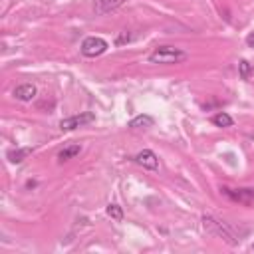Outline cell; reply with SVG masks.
Returning <instances> with one entry per match:
<instances>
[{"label": "cell", "instance_id": "4", "mask_svg": "<svg viewBox=\"0 0 254 254\" xmlns=\"http://www.w3.org/2000/svg\"><path fill=\"white\" fill-rule=\"evenodd\" d=\"M93 119H95L93 113L83 111V113H79V115H71V117L62 119V121H60V129H62V131H73V129H77V127H81V125H85V123H91Z\"/></svg>", "mask_w": 254, "mask_h": 254}, {"label": "cell", "instance_id": "10", "mask_svg": "<svg viewBox=\"0 0 254 254\" xmlns=\"http://www.w3.org/2000/svg\"><path fill=\"white\" fill-rule=\"evenodd\" d=\"M30 153H32L30 147H24V149H10V151L6 153V157H8L10 163H16V165H18V163H22Z\"/></svg>", "mask_w": 254, "mask_h": 254}, {"label": "cell", "instance_id": "11", "mask_svg": "<svg viewBox=\"0 0 254 254\" xmlns=\"http://www.w3.org/2000/svg\"><path fill=\"white\" fill-rule=\"evenodd\" d=\"M153 123H155V119L151 115H137L129 121V127L131 129H141V127H153Z\"/></svg>", "mask_w": 254, "mask_h": 254}, {"label": "cell", "instance_id": "3", "mask_svg": "<svg viewBox=\"0 0 254 254\" xmlns=\"http://www.w3.org/2000/svg\"><path fill=\"white\" fill-rule=\"evenodd\" d=\"M79 50H81V54L85 58H97L107 50V42L103 38H99V36H89V38H85L81 42Z\"/></svg>", "mask_w": 254, "mask_h": 254}, {"label": "cell", "instance_id": "2", "mask_svg": "<svg viewBox=\"0 0 254 254\" xmlns=\"http://www.w3.org/2000/svg\"><path fill=\"white\" fill-rule=\"evenodd\" d=\"M202 226H204V230L222 236V238H224L226 242H230V244H238V242H240V238L234 234L232 226H228L224 220H218V218H214V216H210V214H204V216H202Z\"/></svg>", "mask_w": 254, "mask_h": 254}, {"label": "cell", "instance_id": "14", "mask_svg": "<svg viewBox=\"0 0 254 254\" xmlns=\"http://www.w3.org/2000/svg\"><path fill=\"white\" fill-rule=\"evenodd\" d=\"M105 212H107V216H111L113 220H121V218H123V210H121L119 204H107Z\"/></svg>", "mask_w": 254, "mask_h": 254}, {"label": "cell", "instance_id": "9", "mask_svg": "<svg viewBox=\"0 0 254 254\" xmlns=\"http://www.w3.org/2000/svg\"><path fill=\"white\" fill-rule=\"evenodd\" d=\"M81 153V147L79 145H75V143H71V145H65L60 153H58V161L60 163H64V161H69V159H73V157H77Z\"/></svg>", "mask_w": 254, "mask_h": 254}, {"label": "cell", "instance_id": "7", "mask_svg": "<svg viewBox=\"0 0 254 254\" xmlns=\"http://www.w3.org/2000/svg\"><path fill=\"white\" fill-rule=\"evenodd\" d=\"M14 97L18 99V101H32L34 97H36V93H38V89H36V85L34 83H22V85H18V87H14Z\"/></svg>", "mask_w": 254, "mask_h": 254}, {"label": "cell", "instance_id": "12", "mask_svg": "<svg viewBox=\"0 0 254 254\" xmlns=\"http://www.w3.org/2000/svg\"><path fill=\"white\" fill-rule=\"evenodd\" d=\"M212 123L216 125V127H232V117L228 115V113H224V111H218L214 117H212Z\"/></svg>", "mask_w": 254, "mask_h": 254}, {"label": "cell", "instance_id": "8", "mask_svg": "<svg viewBox=\"0 0 254 254\" xmlns=\"http://www.w3.org/2000/svg\"><path fill=\"white\" fill-rule=\"evenodd\" d=\"M123 2H125V0H95L93 10H95V14L103 16V14H109V12L117 10V8H119Z\"/></svg>", "mask_w": 254, "mask_h": 254}, {"label": "cell", "instance_id": "6", "mask_svg": "<svg viewBox=\"0 0 254 254\" xmlns=\"http://www.w3.org/2000/svg\"><path fill=\"white\" fill-rule=\"evenodd\" d=\"M135 163L143 169H149V171H157L159 169V157L151 151V149H143L135 155Z\"/></svg>", "mask_w": 254, "mask_h": 254}, {"label": "cell", "instance_id": "1", "mask_svg": "<svg viewBox=\"0 0 254 254\" xmlns=\"http://www.w3.org/2000/svg\"><path fill=\"white\" fill-rule=\"evenodd\" d=\"M187 60V52H183L181 48H175V46H159L155 48L151 54H149V62L151 64H179Z\"/></svg>", "mask_w": 254, "mask_h": 254}, {"label": "cell", "instance_id": "5", "mask_svg": "<svg viewBox=\"0 0 254 254\" xmlns=\"http://www.w3.org/2000/svg\"><path fill=\"white\" fill-rule=\"evenodd\" d=\"M220 192L224 196H228L230 200H236V202H242V204H252L254 202V189H228V187H222Z\"/></svg>", "mask_w": 254, "mask_h": 254}, {"label": "cell", "instance_id": "16", "mask_svg": "<svg viewBox=\"0 0 254 254\" xmlns=\"http://www.w3.org/2000/svg\"><path fill=\"white\" fill-rule=\"evenodd\" d=\"M246 44H248V46H250V48H254V32H252V34H248V36H246Z\"/></svg>", "mask_w": 254, "mask_h": 254}, {"label": "cell", "instance_id": "17", "mask_svg": "<svg viewBox=\"0 0 254 254\" xmlns=\"http://www.w3.org/2000/svg\"><path fill=\"white\" fill-rule=\"evenodd\" d=\"M252 248H254V244H252Z\"/></svg>", "mask_w": 254, "mask_h": 254}, {"label": "cell", "instance_id": "13", "mask_svg": "<svg viewBox=\"0 0 254 254\" xmlns=\"http://www.w3.org/2000/svg\"><path fill=\"white\" fill-rule=\"evenodd\" d=\"M238 71H240V77L242 79H250V75H254V67L250 65L248 60H240L238 62Z\"/></svg>", "mask_w": 254, "mask_h": 254}, {"label": "cell", "instance_id": "15", "mask_svg": "<svg viewBox=\"0 0 254 254\" xmlns=\"http://www.w3.org/2000/svg\"><path fill=\"white\" fill-rule=\"evenodd\" d=\"M131 38H133L131 34H127V32H121V34L117 36L115 44H117V46H123V44H127V42H131Z\"/></svg>", "mask_w": 254, "mask_h": 254}]
</instances>
